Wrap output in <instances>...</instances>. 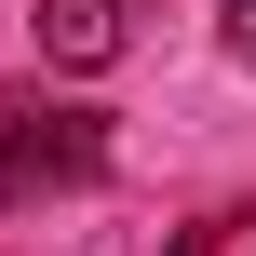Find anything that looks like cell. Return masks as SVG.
Wrapping results in <instances>:
<instances>
[{
    "mask_svg": "<svg viewBox=\"0 0 256 256\" xmlns=\"http://www.w3.org/2000/svg\"><path fill=\"white\" fill-rule=\"evenodd\" d=\"M27 27H40V68H68V81H94V68H122V0H27Z\"/></svg>",
    "mask_w": 256,
    "mask_h": 256,
    "instance_id": "2",
    "label": "cell"
},
{
    "mask_svg": "<svg viewBox=\"0 0 256 256\" xmlns=\"http://www.w3.org/2000/svg\"><path fill=\"white\" fill-rule=\"evenodd\" d=\"M216 40H230V54L256 68V0H216Z\"/></svg>",
    "mask_w": 256,
    "mask_h": 256,
    "instance_id": "4",
    "label": "cell"
},
{
    "mask_svg": "<svg viewBox=\"0 0 256 256\" xmlns=\"http://www.w3.org/2000/svg\"><path fill=\"white\" fill-rule=\"evenodd\" d=\"M14 135H0V202H27V189H94L108 176V122H81V108H0Z\"/></svg>",
    "mask_w": 256,
    "mask_h": 256,
    "instance_id": "1",
    "label": "cell"
},
{
    "mask_svg": "<svg viewBox=\"0 0 256 256\" xmlns=\"http://www.w3.org/2000/svg\"><path fill=\"white\" fill-rule=\"evenodd\" d=\"M176 256H256V216H202V230H189Z\"/></svg>",
    "mask_w": 256,
    "mask_h": 256,
    "instance_id": "3",
    "label": "cell"
}]
</instances>
